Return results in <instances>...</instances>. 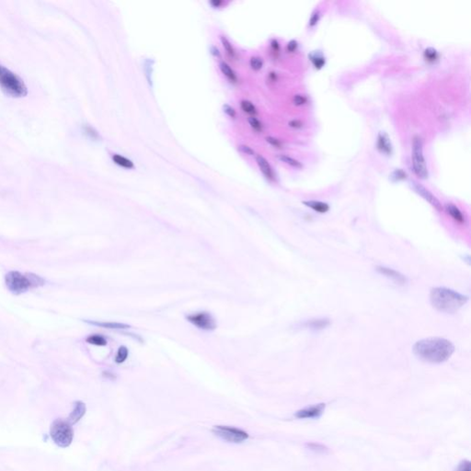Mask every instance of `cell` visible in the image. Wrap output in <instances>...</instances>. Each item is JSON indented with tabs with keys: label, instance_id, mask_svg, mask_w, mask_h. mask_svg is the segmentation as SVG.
<instances>
[{
	"label": "cell",
	"instance_id": "obj_3",
	"mask_svg": "<svg viewBox=\"0 0 471 471\" xmlns=\"http://www.w3.org/2000/svg\"><path fill=\"white\" fill-rule=\"evenodd\" d=\"M0 89L13 98H22L28 94V89L21 77L2 65H0Z\"/></svg>",
	"mask_w": 471,
	"mask_h": 471
},
{
	"label": "cell",
	"instance_id": "obj_37",
	"mask_svg": "<svg viewBox=\"0 0 471 471\" xmlns=\"http://www.w3.org/2000/svg\"><path fill=\"white\" fill-rule=\"evenodd\" d=\"M296 48H297V41H294V40L289 41L288 45H287V50L289 52H294Z\"/></svg>",
	"mask_w": 471,
	"mask_h": 471
},
{
	"label": "cell",
	"instance_id": "obj_17",
	"mask_svg": "<svg viewBox=\"0 0 471 471\" xmlns=\"http://www.w3.org/2000/svg\"><path fill=\"white\" fill-rule=\"evenodd\" d=\"M446 211L447 213L450 215L452 218L456 221L457 223L463 224L465 222V218L463 216V213L461 212L460 210L458 209V207H456L455 204H452V203H448L446 205Z\"/></svg>",
	"mask_w": 471,
	"mask_h": 471
},
{
	"label": "cell",
	"instance_id": "obj_13",
	"mask_svg": "<svg viewBox=\"0 0 471 471\" xmlns=\"http://www.w3.org/2000/svg\"><path fill=\"white\" fill-rule=\"evenodd\" d=\"M330 324V321L328 319H310L303 322L300 325L302 329H310V330H320V329L327 328Z\"/></svg>",
	"mask_w": 471,
	"mask_h": 471
},
{
	"label": "cell",
	"instance_id": "obj_5",
	"mask_svg": "<svg viewBox=\"0 0 471 471\" xmlns=\"http://www.w3.org/2000/svg\"><path fill=\"white\" fill-rule=\"evenodd\" d=\"M412 164L417 177L425 180L429 176L425 158L423 155V143L420 137H415L412 141Z\"/></svg>",
	"mask_w": 471,
	"mask_h": 471
},
{
	"label": "cell",
	"instance_id": "obj_11",
	"mask_svg": "<svg viewBox=\"0 0 471 471\" xmlns=\"http://www.w3.org/2000/svg\"><path fill=\"white\" fill-rule=\"evenodd\" d=\"M376 271L380 274L386 276L387 278L392 280L394 283L399 284V285H405V284H408V279L406 278L403 274H400V273L397 272L393 269L388 268V267H384V266H378V267H376Z\"/></svg>",
	"mask_w": 471,
	"mask_h": 471
},
{
	"label": "cell",
	"instance_id": "obj_39",
	"mask_svg": "<svg viewBox=\"0 0 471 471\" xmlns=\"http://www.w3.org/2000/svg\"><path fill=\"white\" fill-rule=\"evenodd\" d=\"M289 125L293 127V128H301V127L303 126V123L298 120H293V121L289 122Z\"/></svg>",
	"mask_w": 471,
	"mask_h": 471
},
{
	"label": "cell",
	"instance_id": "obj_33",
	"mask_svg": "<svg viewBox=\"0 0 471 471\" xmlns=\"http://www.w3.org/2000/svg\"><path fill=\"white\" fill-rule=\"evenodd\" d=\"M265 140H266V142L269 143L271 146L276 147V148H282V146H283V145H282V142H281L279 139H277V138H275V137H267L265 138Z\"/></svg>",
	"mask_w": 471,
	"mask_h": 471
},
{
	"label": "cell",
	"instance_id": "obj_16",
	"mask_svg": "<svg viewBox=\"0 0 471 471\" xmlns=\"http://www.w3.org/2000/svg\"><path fill=\"white\" fill-rule=\"evenodd\" d=\"M87 323L89 324L98 326L101 328L109 329H130L129 325L123 324V323H119V322H106V321H90V320H85Z\"/></svg>",
	"mask_w": 471,
	"mask_h": 471
},
{
	"label": "cell",
	"instance_id": "obj_1",
	"mask_svg": "<svg viewBox=\"0 0 471 471\" xmlns=\"http://www.w3.org/2000/svg\"><path fill=\"white\" fill-rule=\"evenodd\" d=\"M455 352V346L448 339L427 338L417 341L413 346L414 355L431 364H441L449 359Z\"/></svg>",
	"mask_w": 471,
	"mask_h": 471
},
{
	"label": "cell",
	"instance_id": "obj_15",
	"mask_svg": "<svg viewBox=\"0 0 471 471\" xmlns=\"http://www.w3.org/2000/svg\"><path fill=\"white\" fill-rule=\"evenodd\" d=\"M86 412V405L82 401H76L74 405V410L70 413L68 418V422L70 424H75L79 421Z\"/></svg>",
	"mask_w": 471,
	"mask_h": 471
},
{
	"label": "cell",
	"instance_id": "obj_24",
	"mask_svg": "<svg viewBox=\"0 0 471 471\" xmlns=\"http://www.w3.org/2000/svg\"><path fill=\"white\" fill-rule=\"evenodd\" d=\"M240 107L242 109V111L248 114H250V115H255L257 113V109L256 107L254 106L253 103L249 101H247V100H243L240 102Z\"/></svg>",
	"mask_w": 471,
	"mask_h": 471
},
{
	"label": "cell",
	"instance_id": "obj_22",
	"mask_svg": "<svg viewBox=\"0 0 471 471\" xmlns=\"http://www.w3.org/2000/svg\"><path fill=\"white\" fill-rule=\"evenodd\" d=\"M87 342L91 345H97V346H105L107 345V340L103 336L99 334H93L89 336L87 338Z\"/></svg>",
	"mask_w": 471,
	"mask_h": 471
},
{
	"label": "cell",
	"instance_id": "obj_8",
	"mask_svg": "<svg viewBox=\"0 0 471 471\" xmlns=\"http://www.w3.org/2000/svg\"><path fill=\"white\" fill-rule=\"evenodd\" d=\"M186 319L190 323L203 330H213L217 328L216 319L209 312H196L188 315Z\"/></svg>",
	"mask_w": 471,
	"mask_h": 471
},
{
	"label": "cell",
	"instance_id": "obj_31",
	"mask_svg": "<svg viewBox=\"0 0 471 471\" xmlns=\"http://www.w3.org/2000/svg\"><path fill=\"white\" fill-rule=\"evenodd\" d=\"M238 150L241 153H243L244 155L246 156H254L255 155V151L253 149L248 146H246V145H239L238 147Z\"/></svg>",
	"mask_w": 471,
	"mask_h": 471
},
{
	"label": "cell",
	"instance_id": "obj_29",
	"mask_svg": "<svg viewBox=\"0 0 471 471\" xmlns=\"http://www.w3.org/2000/svg\"><path fill=\"white\" fill-rule=\"evenodd\" d=\"M248 122L254 131H256V132H262L263 131V124L256 117H248Z\"/></svg>",
	"mask_w": 471,
	"mask_h": 471
},
{
	"label": "cell",
	"instance_id": "obj_18",
	"mask_svg": "<svg viewBox=\"0 0 471 471\" xmlns=\"http://www.w3.org/2000/svg\"><path fill=\"white\" fill-rule=\"evenodd\" d=\"M305 205L308 207L313 209L316 212L320 213H327L329 210V205L328 203L319 202V201H305L303 202Z\"/></svg>",
	"mask_w": 471,
	"mask_h": 471
},
{
	"label": "cell",
	"instance_id": "obj_38",
	"mask_svg": "<svg viewBox=\"0 0 471 471\" xmlns=\"http://www.w3.org/2000/svg\"><path fill=\"white\" fill-rule=\"evenodd\" d=\"M85 129H86V132L88 133L91 137H93V138H97V137H99L96 131H95L93 128H92V127L86 126L85 127Z\"/></svg>",
	"mask_w": 471,
	"mask_h": 471
},
{
	"label": "cell",
	"instance_id": "obj_12",
	"mask_svg": "<svg viewBox=\"0 0 471 471\" xmlns=\"http://www.w3.org/2000/svg\"><path fill=\"white\" fill-rule=\"evenodd\" d=\"M376 147L382 154H385L387 156H390L392 154V144L390 141V138L388 134L385 132H380L377 136V142H376Z\"/></svg>",
	"mask_w": 471,
	"mask_h": 471
},
{
	"label": "cell",
	"instance_id": "obj_2",
	"mask_svg": "<svg viewBox=\"0 0 471 471\" xmlns=\"http://www.w3.org/2000/svg\"><path fill=\"white\" fill-rule=\"evenodd\" d=\"M431 303L440 312L455 313L466 304L467 296L452 289L436 287L431 291Z\"/></svg>",
	"mask_w": 471,
	"mask_h": 471
},
{
	"label": "cell",
	"instance_id": "obj_19",
	"mask_svg": "<svg viewBox=\"0 0 471 471\" xmlns=\"http://www.w3.org/2000/svg\"><path fill=\"white\" fill-rule=\"evenodd\" d=\"M219 67H220L221 72L223 73L224 76H226L229 81L233 82V83L238 81V76H237L236 72L234 71L233 69L231 68V66H229L228 63L224 61L221 62L220 65H219Z\"/></svg>",
	"mask_w": 471,
	"mask_h": 471
},
{
	"label": "cell",
	"instance_id": "obj_23",
	"mask_svg": "<svg viewBox=\"0 0 471 471\" xmlns=\"http://www.w3.org/2000/svg\"><path fill=\"white\" fill-rule=\"evenodd\" d=\"M278 159H280L282 162L285 163L287 164L289 166L291 167H296V168H301L303 167V165L301 164V162H299L298 160L294 159L293 157H289V156H286V155H279L277 156Z\"/></svg>",
	"mask_w": 471,
	"mask_h": 471
},
{
	"label": "cell",
	"instance_id": "obj_10",
	"mask_svg": "<svg viewBox=\"0 0 471 471\" xmlns=\"http://www.w3.org/2000/svg\"><path fill=\"white\" fill-rule=\"evenodd\" d=\"M324 403L318 404V405L311 406L303 410H300L295 413V417L298 419H314L319 418V416L323 413L325 410Z\"/></svg>",
	"mask_w": 471,
	"mask_h": 471
},
{
	"label": "cell",
	"instance_id": "obj_34",
	"mask_svg": "<svg viewBox=\"0 0 471 471\" xmlns=\"http://www.w3.org/2000/svg\"><path fill=\"white\" fill-rule=\"evenodd\" d=\"M456 471H471L470 462L468 460L462 461L456 467Z\"/></svg>",
	"mask_w": 471,
	"mask_h": 471
},
{
	"label": "cell",
	"instance_id": "obj_4",
	"mask_svg": "<svg viewBox=\"0 0 471 471\" xmlns=\"http://www.w3.org/2000/svg\"><path fill=\"white\" fill-rule=\"evenodd\" d=\"M50 434L55 444L64 448L70 446L74 438V431L71 424L65 420H55L52 424Z\"/></svg>",
	"mask_w": 471,
	"mask_h": 471
},
{
	"label": "cell",
	"instance_id": "obj_35",
	"mask_svg": "<svg viewBox=\"0 0 471 471\" xmlns=\"http://www.w3.org/2000/svg\"><path fill=\"white\" fill-rule=\"evenodd\" d=\"M294 101V103L296 105V106H301V105H304L305 103L307 102V98L303 96V95H295L293 99Z\"/></svg>",
	"mask_w": 471,
	"mask_h": 471
},
{
	"label": "cell",
	"instance_id": "obj_40",
	"mask_svg": "<svg viewBox=\"0 0 471 471\" xmlns=\"http://www.w3.org/2000/svg\"><path fill=\"white\" fill-rule=\"evenodd\" d=\"M211 53L213 54V56H217V57H218V56H220V53H219V50H218V48H217V47H215V46H213V47H212V49H211Z\"/></svg>",
	"mask_w": 471,
	"mask_h": 471
},
{
	"label": "cell",
	"instance_id": "obj_26",
	"mask_svg": "<svg viewBox=\"0 0 471 471\" xmlns=\"http://www.w3.org/2000/svg\"><path fill=\"white\" fill-rule=\"evenodd\" d=\"M128 349H127L125 346H121L119 349H118V352H117L116 356H115V362L117 364H122L123 363L125 360L127 359L128 357Z\"/></svg>",
	"mask_w": 471,
	"mask_h": 471
},
{
	"label": "cell",
	"instance_id": "obj_30",
	"mask_svg": "<svg viewBox=\"0 0 471 471\" xmlns=\"http://www.w3.org/2000/svg\"><path fill=\"white\" fill-rule=\"evenodd\" d=\"M390 177H391V179H393L394 181H398V182H399V181L405 180L406 178H407V174H406L404 170H402V169L399 168V169L394 170V172L392 173V174H391Z\"/></svg>",
	"mask_w": 471,
	"mask_h": 471
},
{
	"label": "cell",
	"instance_id": "obj_20",
	"mask_svg": "<svg viewBox=\"0 0 471 471\" xmlns=\"http://www.w3.org/2000/svg\"><path fill=\"white\" fill-rule=\"evenodd\" d=\"M112 158V161L115 163L116 165H118L119 167H123V168H126V169H132L135 167V165H134L132 160H130L127 157L121 156L119 154H113Z\"/></svg>",
	"mask_w": 471,
	"mask_h": 471
},
{
	"label": "cell",
	"instance_id": "obj_25",
	"mask_svg": "<svg viewBox=\"0 0 471 471\" xmlns=\"http://www.w3.org/2000/svg\"><path fill=\"white\" fill-rule=\"evenodd\" d=\"M220 41H221V44L223 46L225 51L227 52L228 56H230V57H235L236 53L234 50L233 46H232L231 42L229 41L228 38L226 36H220Z\"/></svg>",
	"mask_w": 471,
	"mask_h": 471
},
{
	"label": "cell",
	"instance_id": "obj_27",
	"mask_svg": "<svg viewBox=\"0 0 471 471\" xmlns=\"http://www.w3.org/2000/svg\"><path fill=\"white\" fill-rule=\"evenodd\" d=\"M249 66L254 71H259L264 66V60L259 56H253L249 60Z\"/></svg>",
	"mask_w": 471,
	"mask_h": 471
},
{
	"label": "cell",
	"instance_id": "obj_28",
	"mask_svg": "<svg viewBox=\"0 0 471 471\" xmlns=\"http://www.w3.org/2000/svg\"><path fill=\"white\" fill-rule=\"evenodd\" d=\"M424 58L427 62L429 63H434L437 60L438 58V53L435 48L429 47L424 50Z\"/></svg>",
	"mask_w": 471,
	"mask_h": 471
},
{
	"label": "cell",
	"instance_id": "obj_7",
	"mask_svg": "<svg viewBox=\"0 0 471 471\" xmlns=\"http://www.w3.org/2000/svg\"><path fill=\"white\" fill-rule=\"evenodd\" d=\"M213 433L219 438L229 443H242L248 438V434L245 431L230 426H213Z\"/></svg>",
	"mask_w": 471,
	"mask_h": 471
},
{
	"label": "cell",
	"instance_id": "obj_14",
	"mask_svg": "<svg viewBox=\"0 0 471 471\" xmlns=\"http://www.w3.org/2000/svg\"><path fill=\"white\" fill-rule=\"evenodd\" d=\"M256 162L258 164L261 172L264 173V176L267 178L268 180L274 181V170H273L272 166L270 165V163L268 162V160H267L265 157H263L262 155H257V156H256Z\"/></svg>",
	"mask_w": 471,
	"mask_h": 471
},
{
	"label": "cell",
	"instance_id": "obj_36",
	"mask_svg": "<svg viewBox=\"0 0 471 471\" xmlns=\"http://www.w3.org/2000/svg\"><path fill=\"white\" fill-rule=\"evenodd\" d=\"M319 17H320V15H319V11H315L314 13L312 14V16H311V18H310V21H309V25L311 26V27H313V26L316 25V24L319 22Z\"/></svg>",
	"mask_w": 471,
	"mask_h": 471
},
{
	"label": "cell",
	"instance_id": "obj_6",
	"mask_svg": "<svg viewBox=\"0 0 471 471\" xmlns=\"http://www.w3.org/2000/svg\"><path fill=\"white\" fill-rule=\"evenodd\" d=\"M5 283L8 289L13 294H22L32 288L28 274H22L16 271H11L6 274Z\"/></svg>",
	"mask_w": 471,
	"mask_h": 471
},
{
	"label": "cell",
	"instance_id": "obj_21",
	"mask_svg": "<svg viewBox=\"0 0 471 471\" xmlns=\"http://www.w3.org/2000/svg\"><path fill=\"white\" fill-rule=\"evenodd\" d=\"M309 58L310 60L312 62V64L314 65L316 68L318 69H320L322 68L323 66H325V63H326V60H325V57L323 56V55L319 51L313 52L309 55Z\"/></svg>",
	"mask_w": 471,
	"mask_h": 471
},
{
	"label": "cell",
	"instance_id": "obj_32",
	"mask_svg": "<svg viewBox=\"0 0 471 471\" xmlns=\"http://www.w3.org/2000/svg\"><path fill=\"white\" fill-rule=\"evenodd\" d=\"M223 112L224 113H226L228 117H230L232 119H235L237 116V112L235 111V109H234L233 107L228 105V104L224 105Z\"/></svg>",
	"mask_w": 471,
	"mask_h": 471
},
{
	"label": "cell",
	"instance_id": "obj_9",
	"mask_svg": "<svg viewBox=\"0 0 471 471\" xmlns=\"http://www.w3.org/2000/svg\"><path fill=\"white\" fill-rule=\"evenodd\" d=\"M410 183H411V186L415 190L416 193L420 194L421 197L424 198L428 203H430L438 211H442L443 207L441 205L440 202L436 199L435 195H433V193H431L430 191H428L425 187H423L421 184L417 183L415 181H411Z\"/></svg>",
	"mask_w": 471,
	"mask_h": 471
}]
</instances>
